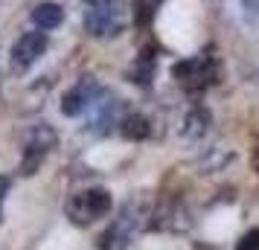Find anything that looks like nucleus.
<instances>
[{
  "label": "nucleus",
  "mask_w": 259,
  "mask_h": 250,
  "mask_svg": "<svg viewBox=\"0 0 259 250\" xmlns=\"http://www.w3.org/2000/svg\"><path fill=\"white\" fill-rule=\"evenodd\" d=\"M236 250H259V227L247 230L245 236L236 241Z\"/></svg>",
  "instance_id": "nucleus-13"
},
{
  "label": "nucleus",
  "mask_w": 259,
  "mask_h": 250,
  "mask_svg": "<svg viewBox=\"0 0 259 250\" xmlns=\"http://www.w3.org/2000/svg\"><path fill=\"white\" fill-rule=\"evenodd\" d=\"M61 21H64V9H61L59 3H38L35 9H32V24L38 26V29H56V26H61Z\"/></svg>",
  "instance_id": "nucleus-8"
},
{
  "label": "nucleus",
  "mask_w": 259,
  "mask_h": 250,
  "mask_svg": "<svg viewBox=\"0 0 259 250\" xmlns=\"http://www.w3.org/2000/svg\"><path fill=\"white\" fill-rule=\"evenodd\" d=\"M47 49V35L44 32H24L12 47V67L18 73L29 70Z\"/></svg>",
  "instance_id": "nucleus-6"
},
{
  "label": "nucleus",
  "mask_w": 259,
  "mask_h": 250,
  "mask_svg": "<svg viewBox=\"0 0 259 250\" xmlns=\"http://www.w3.org/2000/svg\"><path fill=\"white\" fill-rule=\"evenodd\" d=\"M210 122H212V119H210V114H207L204 108H195V111H189L187 119H184V137H189V140H195V137H204Z\"/></svg>",
  "instance_id": "nucleus-12"
},
{
  "label": "nucleus",
  "mask_w": 259,
  "mask_h": 250,
  "mask_svg": "<svg viewBox=\"0 0 259 250\" xmlns=\"http://www.w3.org/2000/svg\"><path fill=\"white\" fill-rule=\"evenodd\" d=\"M250 163H253V172L259 175V143L253 145V155H250Z\"/></svg>",
  "instance_id": "nucleus-14"
},
{
  "label": "nucleus",
  "mask_w": 259,
  "mask_h": 250,
  "mask_svg": "<svg viewBox=\"0 0 259 250\" xmlns=\"http://www.w3.org/2000/svg\"><path fill=\"white\" fill-rule=\"evenodd\" d=\"M160 6H163V0H134V3H131V18H134V24L140 26V29L152 26Z\"/></svg>",
  "instance_id": "nucleus-10"
},
{
  "label": "nucleus",
  "mask_w": 259,
  "mask_h": 250,
  "mask_svg": "<svg viewBox=\"0 0 259 250\" xmlns=\"http://www.w3.org/2000/svg\"><path fill=\"white\" fill-rule=\"evenodd\" d=\"M6 189H9V178H0V207H3V198H6Z\"/></svg>",
  "instance_id": "nucleus-15"
},
{
  "label": "nucleus",
  "mask_w": 259,
  "mask_h": 250,
  "mask_svg": "<svg viewBox=\"0 0 259 250\" xmlns=\"http://www.w3.org/2000/svg\"><path fill=\"white\" fill-rule=\"evenodd\" d=\"M84 29L94 38H114L125 29V6L119 0H96L88 3Z\"/></svg>",
  "instance_id": "nucleus-2"
},
{
  "label": "nucleus",
  "mask_w": 259,
  "mask_h": 250,
  "mask_svg": "<svg viewBox=\"0 0 259 250\" xmlns=\"http://www.w3.org/2000/svg\"><path fill=\"white\" fill-rule=\"evenodd\" d=\"M111 210V192L102 189V186H91V189H82L70 195L67 204H64V215L70 224H79V227H88L94 224L96 218Z\"/></svg>",
  "instance_id": "nucleus-1"
},
{
  "label": "nucleus",
  "mask_w": 259,
  "mask_h": 250,
  "mask_svg": "<svg viewBox=\"0 0 259 250\" xmlns=\"http://www.w3.org/2000/svg\"><path fill=\"white\" fill-rule=\"evenodd\" d=\"M256 9H259V0H256Z\"/></svg>",
  "instance_id": "nucleus-18"
},
{
  "label": "nucleus",
  "mask_w": 259,
  "mask_h": 250,
  "mask_svg": "<svg viewBox=\"0 0 259 250\" xmlns=\"http://www.w3.org/2000/svg\"><path fill=\"white\" fill-rule=\"evenodd\" d=\"M172 76L184 90H204L219 82V64L212 56H192V59L178 61L172 67Z\"/></svg>",
  "instance_id": "nucleus-3"
},
{
  "label": "nucleus",
  "mask_w": 259,
  "mask_h": 250,
  "mask_svg": "<svg viewBox=\"0 0 259 250\" xmlns=\"http://www.w3.org/2000/svg\"><path fill=\"white\" fill-rule=\"evenodd\" d=\"M88 3H96V0H88Z\"/></svg>",
  "instance_id": "nucleus-17"
},
{
  "label": "nucleus",
  "mask_w": 259,
  "mask_h": 250,
  "mask_svg": "<svg viewBox=\"0 0 259 250\" xmlns=\"http://www.w3.org/2000/svg\"><path fill=\"white\" fill-rule=\"evenodd\" d=\"M134 230H137V215H134V207H125L122 215H119L117 221L102 233L99 247H102V250H122L125 244H128V238H131Z\"/></svg>",
  "instance_id": "nucleus-7"
},
{
  "label": "nucleus",
  "mask_w": 259,
  "mask_h": 250,
  "mask_svg": "<svg viewBox=\"0 0 259 250\" xmlns=\"http://www.w3.org/2000/svg\"><path fill=\"white\" fill-rule=\"evenodd\" d=\"M56 131L53 128H44L38 125L26 134V143H24V163H21V172L24 175H35V169L41 166V160L56 148Z\"/></svg>",
  "instance_id": "nucleus-5"
},
{
  "label": "nucleus",
  "mask_w": 259,
  "mask_h": 250,
  "mask_svg": "<svg viewBox=\"0 0 259 250\" xmlns=\"http://www.w3.org/2000/svg\"><path fill=\"white\" fill-rule=\"evenodd\" d=\"M102 90H105V87L96 82V79H91V76L79 79V82L64 93V99H61V114H64V117H82V114H88L91 105L102 96Z\"/></svg>",
  "instance_id": "nucleus-4"
},
{
  "label": "nucleus",
  "mask_w": 259,
  "mask_h": 250,
  "mask_svg": "<svg viewBox=\"0 0 259 250\" xmlns=\"http://www.w3.org/2000/svg\"><path fill=\"white\" fill-rule=\"evenodd\" d=\"M152 76H154V56L152 53H140L137 61H134V67H131V73H128V79L134 84L149 87V84H152Z\"/></svg>",
  "instance_id": "nucleus-11"
},
{
  "label": "nucleus",
  "mask_w": 259,
  "mask_h": 250,
  "mask_svg": "<svg viewBox=\"0 0 259 250\" xmlns=\"http://www.w3.org/2000/svg\"><path fill=\"white\" fill-rule=\"evenodd\" d=\"M119 125V134L122 137H128V140H143V137H149V119L143 117V114H125V117L117 122Z\"/></svg>",
  "instance_id": "nucleus-9"
},
{
  "label": "nucleus",
  "mask_w": 259,
  "mask_h": 250,
  "mask_svg": "<svg viewBox=\"0 0 259 250\" xmlns=\"http://www.w3.org/2000/svg\"><path fill=\"white\" fill-rule=\"evenodd\" d=\"M227 3H236V6H245V0H227Z\"/></svg>",
  "instance_id": "nucleus-16"
}]
</instances>
